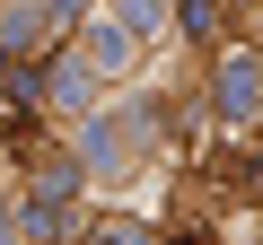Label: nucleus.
I'll use <instances>...</instances> for the list:
<instances>
[{
    "mask_svg": "<svg viewBox=\"0 0 263 245\" xmlns=\"http://www.w3.org/2000/svg\"><path fill=\"white\" fill-rule=\"evenodd\" d=\"M254 96H263V70H254L246 53H228V62H219V105H228V114H254Z\"/></svg>",
    "mask_w": 263,
    "mask_h": 245,
    "instance_id": "nucleus-1",
    "label": "nucleus"
},
{
    "mask_svg": "<svg viewBox=\"0 0 263 245\" xmlns=\"http://www.w3.org/2000/svg\"><path fill=\"white\" fill-rule=\"evenodd\" d=\"M88 35H97V62H105V70H123V62H132V44H123V27H88Z\"/></svg>",
    "mask_w": 263,
    "mask_h": 245,
    "instance_id": "nucleus-2",
    "label": "nucleus"
}]
</instances>
